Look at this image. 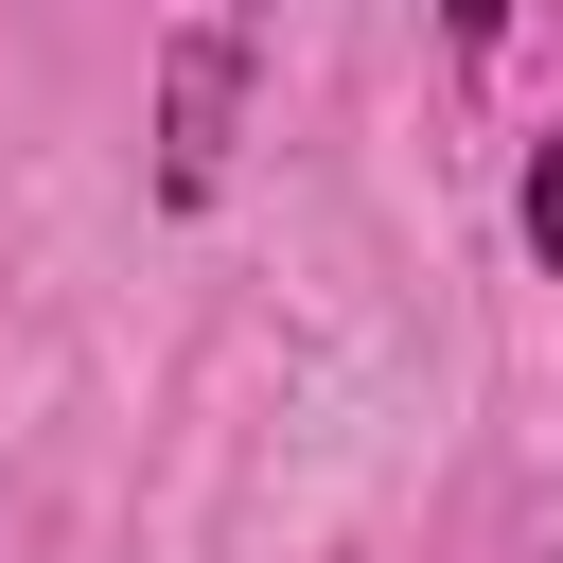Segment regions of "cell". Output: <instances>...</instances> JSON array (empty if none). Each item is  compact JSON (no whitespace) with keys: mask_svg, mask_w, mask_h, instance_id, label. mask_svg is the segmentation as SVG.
Instances as JSON below:
<instances>
[{"mask_svg":"<svg viewBox=\"0 0 563 563\" xmlns=\"http://www.w3.org/2000/svg\"><path fill=\"white\" fill-rule=\"evenodd\" d=\"M141 176H158V211H211L229 194V141H246V35L229 18H176L158 35V106H141Z\"/></svg>","mask_w":563,"mask_h":563,"instance_id":"cell-1","label":"cell"},{"mask_svg":"<svg viewBox=\"0 0 563 563\" xmlns=\"http://www.w3.org/2000/svg\"><path fill=\"white\" fill-rule=\"evenodd\" d=\"M440 35H457V70H493L510 53V0H440Z\"/></svg>","mask_w":563,"mask_h":563,"instance_id":"cell-3","label":"cell"},{"mask_svg":"<svg viewBox=\"0 0 563 563\" xmlns=\"http://www.w3.org/2000/svg\"><path fill=\"white\" fill-rule=\"evenodd\" d=\"M211 18H229V35H264V0H211Z\"/></svg>","mask_w":563,"mask_h":563,"instance_id":"cell-4","label":"cell"},{"mask_svg":"<svg viewBox=\"0 0 563 563\" xmlns=\"http://www.w3.org/2000/svg\"><path fill=\"white\" fill-rule=\"evenodd\" d=\"M510 246L563 282V141H528V176H510Z\"/></svg>","mask_w":563,"mask_h":563,"instance_id":"cell-2","label":"cell"}]
</instances>
